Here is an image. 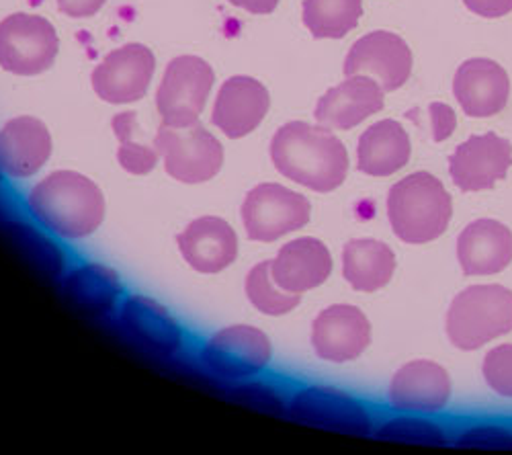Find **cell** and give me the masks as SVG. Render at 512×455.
<instances>
[{"instance_id":"15","label":"cell","mask_w":512,"mask_h":455,"mask_svg":"<svg viewBox=\"0 0 512 455\" xmlns=\"http://www.w3.org/2000/svg\"><path fill=\"white\" fill-rule=\"evenodd\" d=\"M271 107L265 85L250 76L228 78L211 111V123L228 138L240 140L261 126Z\"/></svg>"},{"instance_id":"37","label":"cell","mask_w":512,"mask_h":455,"mask_svg":"<svg viewBox=\"0 0 512 455\" xmlns=\"http://www.w3.org/2000/svg\"><path fill=\"white\" fill-rule=\"evenodd\" d=\"M0 179H3V171H0Z\"/></svg>"},{"instance_id":"10","label":"cell","mask_w":512,"mask_h":455,"mask_svg":"<svg viewBox=\"0 0 512 455\" xmlns=\"http://www.w3.org/2000/svg\"><path fill=\"white\" fill-rule=\"evenodd\" d=\"M289 417L297 423L353 437H367L373 431L369 410L359 400L326 386L297 392L289 404Z\"/></svg>"},{"instance_id":"25","label":"cell","mask_w":512,"mask_h":455,"mask_svg":"<svg viewBox=\"0 0 512 455\" xmlns=\"http://www.w3.org/2000/svg\"><path fill=\"white\" fill-rule=\"evenodd\" d=\"M396 271V255L386 242L373 238L351 240L343 248V275L357 292H377Z\"/></svg>"},{"instance_id":"26","label":"cell","mask_w":512,"mask_h":455,"mask_svg":"<svg viewBox=\"0 0 512 455\" xmlns=\"http://www.w3.org/2000/svg\"><path fill=\"white\" fill-rule=\"evenodd\" d=\"M64 287L68 298L93 316L107 314L123 292L117 273L99 263H87L74 269Z\"/></svg>"},{"instance_id":"29","label":"cell","mask_w":512,"mask_h":455,"mask_svg":"<svg viewBox=\"0 0 512 455\" xmlns=\"http://www.w3.org/2000/svg\"><path fill=\"white\" fill-rule=\"evenodd\" d=\"M138 115L134 111H125L113 117V132L119 140L117 160L121 167L132 175H148L154 171L158 162V150L146 144L134 142V132L138 128Z\"/></svg>"},{"instance_id":"32","label":"cell","mask_w":512,"mask_h":455,"mask_svg":"<svg viewBox=\"0 0 512 455\" xmlns=\"http://www.w3.org/2000/svg\"><path fill=\"white\" fill-rule=\"evenodd\" d=\"M455 445L463 449H512V431L500 425H478L461 433Z\"/></svg>"},{"instance_id":"33","label":"cell","mask_w":512,"mask_h":455,"mask_svg":"<svg viewBox=\"0 0 512 455\" xmlns=\"http://www.w3.org/2000/svg\"><path fill=\"white\" fill-rule=\"evenodd\" d=\"M431 121H433V138L435 142H443L447 140L453 132H455V113L451 107L443 105V103H433L431 105Z\"/></svg>"},{"instance_id":"24","label":"cell","mask_w":512,"mask_h":455,"mask_svg":"<svg viewBox=\"0 0 512 455\" xmlns=\"http://www.w3.org/2000/svg\"><path fill=\"white\" fill-rule=\"evenodd\" d=\"M121 322L136 341L156 353L173 355L183 345V330L177 320L146 296H132L123 302Z\"/></svg>"},{"instance_id":"16","label":"cell","mask_w":512,"mask_h":455,"mask_svg":"<svg viewBox=\"0 0 512 455\" xmlns=\"http://www.w3.org/2000/svg\"><path fill=\"white\" fill-rule=\"evenodd\" d=\"M386 107L379 82L365 74L347 76L316 105L314 117L328 130H351Z\"/></svg>"},{"instance_id":"30","label":"cell","mask_w":512,"mask_h":455,"mask_svg":"<svg viewBox=\"0 0 512 455\" xmlns=\"http://www.w3.org/2000/svg\"><path fill=\"white\" fill-rule=\"evenodd\" d=\"M375 435L377 439H383V441L429 445V447H443L449 443V437L441 425L420 417H394L388 423H383Z\"/></svg>"},{"instance_id":"19","label":"cell","mask_w":512,"mask_h":455,"mask_svg":"<svg viewBox=\"0 0 512 455\" xmlns=\"http://www.w3.org/2000/svg\"><path fill=\"white\" fill-rule=\"evenodd\" d=\"M52 154V136L46 123L21 115L0 130V171L13 179L33 177Z\"/></svg>"},{"instance_id":"3","label":"cell","mask_w":512,"mask_h":455,"mask_svg":"<svg viewBox=\"0 0 512 455\" xmlns=\"http://www.w3.org/2000/svg\"><path fill=\"white\" fill-rule=\"evenodd\" d=\"M453 201L431 173H414L388 193V218L394 234L408 244L433 242L447 230Z\"/></svg>"},{"instance_id":"8","label":"cell","mask_w":512,"mask_h":455,"mask_svg":"<svg viewBox=\"0 0 512 455\" xmlns=\"http://www.w3.org/2000/svg\"><path fill=\"white\" fill-rule=\"evenodd\" d=\"M310 201L283 185H256L242 203L246 236L256 242H275L310 222Z\"/></svg>"},{"instance_id":"20","label":"cell","mask_w":512,"mask_h":455,"mask_svg":"<svg viewBox=\"0 0 512 455\" xmlns=\"http://www.w3.org/2000/svg\"><path fill=\"white\" fill-rule=\"evenodd\" d=\"M177 244L183 259L199 273H220L238 257V236L234 228L216 216L193 220L177 236Z\"/></svg>"},{"instance_id":"34","label":"cell","mask_w":512,"mask_h":455,"mask_svg":"<svg viewBox=\"0 0 512 455\" xmlns=\"http://www.w3.org/2000/svg\"><path fill=\"white\" fill-rule=\"evenodd\" d=\"M463 5L484 19H498L512 11V0H463Z\"/></svg>"},{"instance_id":"4","label":"cell","mask_w":512,"mask_h":455,"mask_svg":"<svg viewBox=\"0 0 512 455\" xmlns=\"http://www.w3.org/2000/svg\"><path fill=\"white\" fill-rule=\"evenodd\" d=\"M512 330V292L502 285H472L447 312V337L461 351H476Z\"/></svg>"},{"instance_id":"13","label":"cell","mask_w":512,"mask_h":455,"mask_svg":"<svg viewBox=\"0 0 512 455\" xmlns=\"http://www.w3.org/2000/svg\"><path fill=\"white\" fill-rule=\"evenodd\" d=\"M512 167V146L496 134L472 136L449 156V173L461 191H484L502 181Z\"/></svg>"},{"instance_id":"18","label":"cell","mask_w":512,"mask_h":455,"mask_svg":"<svg viewBox=\"0 0 512 455\" xmlns=\"http://www.w3.org/2000/svg\"><path fill=\"white\" fill-rule=\"evenodd\" d=\"M390 404L400 412H441L451 400V378L435 361L406 363L390 384Z\"/></svg>"},{"instance_id":"5","label":"cell","mask_w":512,"mask_h":455,"mask_svg":"<svg viewBox=\"0 0 512 455\" xmlns=\"http://www.w3.org/2000/svg\"><path fill=\"white\" fill-rule=\"evenodd\" d=\"M154 148L164 160V171L175 181L199 185L211 181L222 171L224 148L201 123L189 128L160 126Z\"/></svg>"},{"instance_id":"31","label":"cell","mask_w":512,"mask_h":455,"mask_svg":"<svg viewBox=\"0 0 512 455\" xmlns=\"http://www.w3.org/2000/svg\"><path fill=\"white\" fill-rule=\"evenodd\" d=\"M484 380L504 398H512V345H500L484 357Z\"/></svg>"},{"instance_id":"1","label":"cell","mask_w":512,"mask_h":455,"mask_svg":"<svg viewBox=\"0 0 512 455\" xmlns=\"http://www.w3.org/2000/svg\"><path fill=\"white\" fill-rule=\"evenodd\" d=\"M275 169L293 183L316 193H330L345 183L349 152L328 128L306 121H289L271 142Z\"/></svg>"},{"instance_id":"17","label":"cell","mask_w":512,"mask_h":455,"mask_svg":"<svg viewBox=\"0 0 512 455\" xmlns=\"http://www.w3.org/2000/svg\"><path fill=\"white\" fill-rule=\"evenodd\" d=\"M453 93L467 117H492L508 103L510 80L494 60L472 58L457 68Z\"/></svg>"},{"instance_id":"11","label":"cell","mask_w":512,"mask_h":455,"mask_svg":"<svg viewBox=\"0 0 512 455\" xmlns=\"http://www.w3.org/2000/svg\"><path fill=\"white\" fill-rule=\"evenodd\" d=\"M345 76H373L383 93L404 87L412 74V52L406 41L392 31H373L355 41L345 58Z\"/></svg>"},{"instance_id":"36","label":"cell","mask_w":512,"mask_h":455,"mask_svg":"<svg viewBox=\"0 0 512 455\" xmlns=\"http://www.w3.org/2000/svg\"><path fill=\"white\" fill-rule=\"evenodd\" d=\"M228 3L248 11L252 15H267L277 9L279 0H228Z\"/></svg>"},{"instance_id":"6","label":"cell","mask_w":512,"mask_h":455,"mask_svg":"<svg viewBox=\"0 0 512 455\" xmlns=\"http://www.w3.org/2000/svg\"><path fill=\"white\" fill-rule=\"evenodd\" d=\"M211 66L197 56L170 60L156 93V109L168 128H189L199 121L213 87Z\"/></svg>"},{"instance_id":"12","label":"cell","mask_w":512,"mask_h":455,"mask_svg":"<svg viewBox=\"0 0 512 455\" xmlns=\"http://www.w3.org/2000/svg\"><path fill=\"white\" fill-rule=\"evenodd\" d=\"M156 70L154 54L142 44L113 50L93 72L95 93L111 105L136 103L146 97Z\"/></svg>"},{"instance_id":"22","label":"cell","mask_w":512,"mask_h":455,"mask_svg":"<svg viewBox=\"0 0 512 455\" xmlns=\"http://www.w3.org/2000/svg\"><path fill=\"white\" fill-rule=\"evenodd\" d=\"M457 259L469 277L496 275L512 263V232L496 220H476L457 238Z\"/></svg>"},{"instance_id":"28","label":"cell","mask_w":512,"mask_h":455,"mask_svg":"<svg viewBox=\"0 0 512 455\" xmlns=\"http://www.w3.org/2000/svg\"><path fill=\"white\" fill-rule=\"evenodd\" d=\"M246 296L250 304L269 316H283L302 304V294H287L271 275V261L256 265L246 277Z\"/></svg>"},{"instance_id":"14","label":"cell","mask_w":512,"mask_h":455,"mask_svg":"<svg viewBox=\"0 0 512 455\" xmlns=\"http://www.w3.org/2000/svg\"><path fill=\"white\" fill-rule=\"evenodd\" d=\"M371 345V322L355 306L336 304L318 314L312 326V347L324 361L347 363Z\"/></svg>"},{"instance_id":"9","label":"cell","mask_w":512,"mask_h":455,"mask_svg":"<svg viewBox=\"0 0 512 455\" xmlns=\"http://www.w3.org/2000/svg\"><path fill=\"white\" fill-rule=\"evenodd\" d=\"M271 355V339L263 330L248 324L222 328L220 333L205 343L201 351L205 367L211 369L213 374L230 380L256 376L269 365Z\"/></svg>"},{"instance_id":"35","label":"cell","mask_w":512,"mask_h":455,"mask_svg":"<svg viewBox=\"0 0 512 455\" xmlns=\"http://www.w3.org/2000/svg\"><path fill=\"white\" fill-rule=\"evenodd\" d=\"M58 9L72 19H87L97 15L107 0H56Z\"/></svg>"},{"instance_id":"27","label":"cell","mask_w":512,"mask_h":455,"mask_svg":"<svg viewBox=\"0 0 512 455\" xmlns=\"http://www.w3.org/2000/svg\"><path fill=\"white\" fill-rule=\"evenodd\" d=\"M363 0H304V25L316 39H343L359 25Z\"/></svg>"},{"instance_id":"2","label":"cell","mask_w":512,"mask_h":455,"mask_svg":"<svg viewBox=\"0 0 512 455\" xmlns=\"http://www.w3.org/2000/svg\"><path fill=\"white\" fill-rule=\"evenodd\" d=\"M29 212L62 238L91 236L105 220L103 191L89 177L58 171L39 181L29 197Z\"/></svg>"},{"instance_id":"21","label":"cell","mask_w":512,"mask_h":455,"mask_svg":"<svg viewBox=\"0 0 512 455\" xmlns=\"http://www.w3.org/2000/svg\"><path fill=\"white\" fill-rule=\"evenodd\" d=\"M332 273V257L324 242L297 238L279 248L271 261V275L287 294H304L320 287Z\"/></svg>"},{"instance_id":"23","label":"cell","mask_w":512,"mask_h":455,"mask_svg":"<svg viewBox=\"0 0 512 455\" xmlns=\"http://www.w3.org/2000/svg\"><path fill=\"white\" fill-rule=\"evenodd\" d=\"M412 154L406 130L394 119H383L365 130L357 144V167L371 177H390L404 169Z\"/></svg>"},{"instance_id":"7","label":"cell","mask_w":512,"mask_h":455,"mask_svg":"<svg viewBox=\"0 0 512 455\" xmlns=\"http://www.w3.org/2000/svg\"><path fill=\"white\" fill-rule=\"evenodd\" d=\"M60 39L54 25L29 13L0 21V66L19 76H37L54 66Z\"/></svg>"}]
</instances>
